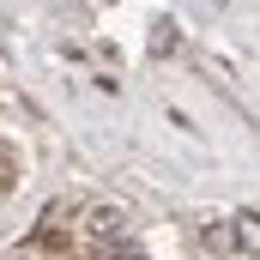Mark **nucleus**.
Returning a JSON list of instances; mask_svg holds the SVG:
<instances>
[{
	"label": "nucleus",
	"mask_w": 260,
	"mask_h": 260,
	"mask_svg": "<svg viewBox=\"0 0 260 260\" xmlns=\"http://www.w3.org/2000/svg\"><path fill=\"white\" fill-rule=\"evenodd\" d=\"M230 248L260 254V212H236V218H230Z\"/></svg>",
	"instance_id": "obj_1"
},
{
	"label": "nucleus",
	"mask_w": 260,
	"mask_h": 260,
	"mask_svg": "<svg viewBox=\"0 0 260 260\" xmlns=\"http://www.w3.org/2000/svg\"><path fill=\"white\" fill-rule=\"evenodd\" d=\"M91 230H97V236H115V230H121V212L97 206V212H91Z\"/></svg>",
	"instance_id": "obj_2"
},
{
	"label": "nucleus",
	"mask_w": 260,
	"mask_h": 260,
	"mask_svg": "<svg viewBox=\"0 0 260 260\" xmlns=\"http://www.w3.org/2000/svg\"><path fill=\"white\" fill-rule=\"evenodd\" d=\"M206 248H212V254H230V224H212V230H206Z\"/></svg>",
	"instance_id": "obj_3"
}]
</instances>
